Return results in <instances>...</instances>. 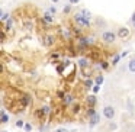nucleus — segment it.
<instances>
[{"mask_svg":"<svg viewBox=\"0 0 135 132\" xmlns=\"http://www.w3.org/2000/svg\"><path fill=\"white\" fill-rule=\"evenodd\" d=\"M116 33L113 32V31H105V32L102 33V39L106 42V44H113L115 41H116Z\"/></svg>","mask_w":135,"mask_h":132,"instance_id":"obj_1","label":"nucleus"},{"mask_svg":"<svg viewBox=\"0 0 135 132\" xmlns=\"http://www.w3.org/2000/svg\"><path fill=\"white\" fill-rule=\"evenodd\" d=\"M115 107H112V106H105L103 107V115H105L106 119H113L115 118Z\"/></svg>","mask_w":135,"mask_h":132,"instance_id":"obj_2","label":"nucleus"},{"mask_svg":"<svg viewBox=\"0 0 135 132\" xmlns=\"http://www.w3.org/2000/svg\"><path fill=\"white\" fill-rule=\"evenodd\" d=\"M116 35L119 36L120 39H125V38H128V36H129V29H128V28H125V26H122V28L118 29Z\"/></svg>","mask_w":135,"mask_h":132,"instance_id":"obj_3","label":"nucleus"},{"mask_svg":"<svg viewBox=\"0 0 135 132\" xmlns=\"http://www.w3.org/2000/svg\"><path fill=\"white\" fill-rule=\"evenodd\" d=\"M42 19H44L47 23H52L54 22V15H51L50 12H45L44 15H42Z\"/></svg>","mask_w":135,"mask_h":132,"instance_id":"obj_4","label":"nucleus"},{"mask_svg":"<svg viewBox=\"0 0 135 132\" xmlns=\"http://www.w3.org/2000/svg\"><path fill=\"white\" fill-rule=\"evenodd\" d=\"M99 120H100V115L99 113H94L93 116H90V126H94Z\"/></svg>","mask_w":135,"mask_h":132,"instance_id":"obj_5","label":"nucleus"},{"mask_svg":"<svg viewBox=\"0 0 135 132\" xmlns=\"http://www.w3.org/2000/svg\"><path fill=\"white\" fill-rule=\"evenodd\" d=\"M87 105H89V107H93V106L96 105V96H94V94H90V96L87 97Z\"/></svg>","mask_w":135,"mask_h":132,"instance_id":"obj_6","label":"nucleus"},{"mask_svg":"<svg viewBox=\"0 0 135 132\" xmlns=\"http://www.w3.org/2000/svg\"><path fill=\"white\" fill-rule=\"evenodd\" d=\"M54 41H55V38H54L52 35H48L47 38H45V41H44V44L47 45V47H51V45L54 44Z\"/></svg>","mask_w":135,"mask_h":132,"instance_id":"obj_7","label":"nucleus"},{"mask_svg":"<svg viewBox=\"0 0 135 132\" xmlns=\"http://www.w3.org/2000/svg\"><path fill=\"white\" fill-rule=\"evenodd\" d=\"M128 68H129V71H131V73H135V58H132L131 61H129Z\"/></svg>","mask_w":135,"mask_h":132,"instance_id":"obj_8","label":"nucleus"},{"mask_svg":"<svg viewBox=\"0 0 135 132\" xmlns=\"http://www.w3.org/2000/svg\"><path fill=\"white\" fill-rule=\"evenodd\" d=\"M44 116H45V110L44 109H38V110H36V118H39V119H44Z\"/></svg>","mask_w":135,"mask_h":132,"instance_id":"obj_9","label":"nucleus"},{"mask_svg":"<svg viewBox=\"0 0 135 132\" xmlns=\"http://www.w3.org/2000/svg\"><path fill=\"white\" fill-rule=\"evenodd\" d=\"M9 122V116L6 115V112L2 110V123H7Z\"/></svg>","mask_w":135,"mask_h":132,"instance_id":"obj_10","label":"nucleus"},{"mask_svg":"<svg viewBox=\"0 0 135 132\" xmlns=\"http://www.w3.org/2000/svg\"><path fill=\"white\" fill-rule=\"evenodd\" d=\"M80 13H81V15H83V16H84V18H86V19H89V21H90V18H91V15H90V12H87V10H86V9H83V10H81V12H80Z\"/></svg>","mask_w":135,"mask_h":132,"instance_id":"obj_11","label":"nucleus"},{"mask_svg":"<svg viewBox=\"0 0 135 132\" xmlns=\"http://www.w3.org/2000/svg\"><path fill=\"white\" fill-rule=\"evenodd\" d=\"M79 65H80V67H81V68H86V67H87V65H89L87 60H80V61H79Z\"/></svg>","mask_w":135,"mask_h":132,"instance_id":"obj_12","label":"nucleus"},{"mask_svg":"<svg viewBox=\"0 0 135 132\" xmlns=\"http://www.w3.org/2000/svg\"><path fill=\"white\" fill-rule=\"evenodd\" d=\"M2 22H6V21H9V13H6V12H2Z\"/></svg>","mask_w":135,"mask_h":132,"instance_id":"obj_13","label":"nucleus"},{"mask_svg":"<svg viewBox=\"0 0 135 132\" xmlns=\"http://www.w3.org/2000/svg\"><path fill=\"white\" fill-rule=\"evenodd\" d=\"M22 102H23V105H25V106H26V105H29V103H31V97H29V96H23Z\"/></svg>","mask_w":135,"mask_h":132,"instance_id":"obj_14","label":"nucleus"},{"mask_svg":"<svg viewBox=\"0 0 135 132\" xmlns=\"http://www.w3.org/2000/svg\"><path fill=\"white\" fill-rule=\"evenodd\" d=\"M23 26H25V29L31 31V29H32V28H33V25L31 23V22H25V23H23Z\"/></svg>","mask_w":135,"mask_h":132,"instance_id":"obj_15","label":"nucleus"},{"mask_svg":"<svg viewBox=\"0 0 135 132\" xmlns=\"http://www.w3.org/2000/svg\"><path fill=\"white\" fill-rule=\"evenodd\" d=\"M102 83H103V76H97V77H96V84L100 86Z\"/></svg>","mask_w":135,"mask_h":132,"instance_id":"obj_16","label":"nucleus"},{"mask_svg":"<svg viewBox=\"0 0 135 132\" xmlns=\"http://www.w3.org/2000/svg\"><path fill=\"white\" fill-rule=\"evenodd\" d=\"M84 86H86L87 89H90L91 86H93V80H86V81H84Z\"/></svg>","mask_w":135,"mask_h":132,"instance_id":"obj_17","label":"nucleus"},{"mask_svg":"<svg viewBox=\"0 0 135 132\" xmlns=\"http://www.w3.org/2000/svg\"><path fill=\"white\" fill-rule=\"evenodd\" d=\"M25 131L31 132L32 131V125H31V123H25Z\"/></svg>","mask_w":135,"mask_h":132,"instance_id":"obj_18","label":"nucleus"},{"mask_svg":"<svg viewBox=\"0 0 135 132\" xmlns=\"http://www.w3.org/2000/svg\"><path fill=\"white\" fill-rule=\"evenodd\" d=\"M94 113H96V112L93 110V107H89V109H87V115H89V116H93Z\"/></svg>","mask_w":135,"mask_h":132,"instance_id":"obj_19","label":"nucleus"},{"mask_svg":"<svg viewBox=\"0 0 135 132\" xmlns=\"http://www.w3.org/2000/svg\"><path fill=\"white\" fill-rule=\"evenodd\" d=\"M65 105H68V103H70L71 102V100H73V96H65Z\"/></svg>","mask_w":135,"mask_h":132,"instance_id":"obj_20","label":"nucleus"},{"mask_svg":"<svg viewBox=\"0 0 135 132\" xmlns=\"http://www.w3.org/2000/svg\"><path fill=\"white\" fill-rule=\"evenodd\" d=\"M120 57H122V55H116V57H115V58H113V61H112V64H118V61H119V58H120Z\"/></svg>","mask_w":135,"mask_h":132,"instance_id":"obj_21","label":"nucleus"},{"mask_svg":"<svg viewBox=\"0 0 135 132\" xmlns=\"http://www.w3.org/2000/svg\"><path fill=\"white\" fill-rule=\"evenodd\" d=\"M54 132H70L68 129H65V128H58V129H55Z\"/></svg>","mask_w":135,"mask_h":132,"instance_id":"obj_22","label":"nucleus"},{"mask_svg":"<svg viewBox=\"0 0 135 132\" xmlns=\"http://www.w3.org/2000/svg\"><path fill=\"white\" fill-rule=\"evenodd\" d=\"M70 9H71V4H68V6H65L64 9H62V12H64V13H68V12H70Z\"/></svg>","mask_w":135,"mask_h":132,"instance_id":"obj_23","label":"nucleus"},{"mask_svg":"<svg viewBox=\"0 0 135 132\" xmlns=\"http://www.w3.org/2000/svg\"><path fill=\"white\" fill-rule=\"evenodd\" d=\"M48 12L51 13V15H55V12H57V9L55 7H50V9H48Z\"/></svg>","mask_w":135,"mask_h":132,"instance_id":"obj_24","label":"nucleus"},{"mask_svg":"<svg viewBox=\"0 0 135 132\" xmlns=\"http://www.w3.org/2000/svg\"><path fill=\"white\" fill-rule=\"evenodd\" d=\"M16 126H18V128H22V126H23V120H18V122H16Z\"/></svg>","mask_w":135,"mask_h":132,"instance_id":"obj_25","label":"nucleus"},{"mask_svg":"<svg viewBox=\"0 0 135 132\" xmlns=\"http://www.w3.org/2000/svg\"><path fill=\"white\" fill-rule=\"evenodd\" d=\"M79 110H80V106H79V105H74V107H73V112L76 113V112H79Z\"/></svg>","mask_w":135,"mask_h":132,"instance_id":"obj_26","label":"nucleus"},{"mask_svg":"<svg viewBox=\"0 0 135 132\" xmlns=\"http://www.w3.org/2000/svg\"><path fill=\"white\" fill-rule=\"evenodd\" d=\"M58 97L60 99H65V94L62 93V91H58Z\"/></svg>","mask_w":135,"mask_h":132,"instance_id":"obj_27","label":"nucleus"},{"mask_svg":"<svg viewBox=\"0 0 135 132\" xmlns=\"http://www.w3.org/2000/svg\"><path fill=\"white\" fill-rule=\"evenodd\" d=\"M10 26H12V21H7L6 22V28H7V29H10Z\"/></svg>","mask_w":135,"mask_h":132,"instance_id":"obj_28","label":"nucleus"},{"mask_svg":"<svg viewBox=\"0 0 135 132\" xmlns=\"http://www.w3.org/2000/svg\"><path fill=\"white\" fill-rule=\"evenodd\" d=\"M68 2H70V4H77L80 0H68Z\"/></svg>","mask_w":135,"mask_h":132,"instance_id":"obj_29","label":"nucleus"},{"mask_svg":"<svg viewBox=\"0 0 135 132\" xmlns=\"http://www.w3.org/2000/svg\"><path fill=\"white\" fill-rule=\"evenodd\" d=\"M93 91H94V93H96V91H99V86H94V87H93Z\"/></svg>","mask_w":135,"mask_h":132,"instance_id":"obj_30","label":"nucleus"},{"mask_svg":"<svg viewBox=\"0 0 135 132\" xmlns=\"http://www.w3.org/2000/svg\"><path fill=\"white\" fill-rule=\"evenodd\" d=\"M6 39V35H4V32H2V41H4Z\"/></svg>","mask_w":135,"mask_h":132,"instance_id":"obj_31","label":"nucleus"},{"mask_svg":"<svg viewBox=\"0 0 135 132\" xmlns=\"http://www.w3.org/2000/svg\"><path fill=\"white\" fill-rule=\"evenodd\" d=\"M102 67L103 68H108V62H102Z\"/></svg>","mask_w":135,"mask_h":132,"instance_id":"obj_32","label":"nucleus"},{"mask_svg":"<svg viewBox=\"0 0 135 132\" xmlns=\"http://www.w3.org/2000/svg\"><path fill=\"white\" fill-rule=\"evenodd\" d=\"M131 21H132V23L135 22V12H134V15H132V18H131Z\"/></svg>","mask_w":135,"mask_h":132,"instance_id":"obj_33","label":"nucleus"},{"mask_svg":"<svg viewBox=\"0 0 135 132\" xmlns=\"http://www.w3.org/2000/svg\"><path fill=\"white\" fill-rule=\"evenodd\" d=\"M51 2H54V3H58L60 0H51Z\"/></svg>","mask_w":135,"mask_h":132,"instance_id":"obj_34","label":"nucleus"},{"mask_svg":"<svg viewBox=\"0 0 135 132\" xmlns=\"http://www.w3.org/2000/svg\"><path fill=\"white\" fill-rule=\"evenodd\" d=\"M2 132H6V131H2Z\"/></svg>","mask_w":135,"mask_h":132,"instance_id":"obj_35","label":"nucleus"},{"mask_svg":"<svg viewBox=\"0 0 135 132\" xmlns=\"http://www.w3.org/2000/svg\"><path fill=\"white\" fill-rule=\"evenodd\" d=\"M134 26H135V22H134Z\"/></svg>","mask_w":135,"mask_h":132,"instance_id":"obj_36","label":"nucleus"}]
</instances>
